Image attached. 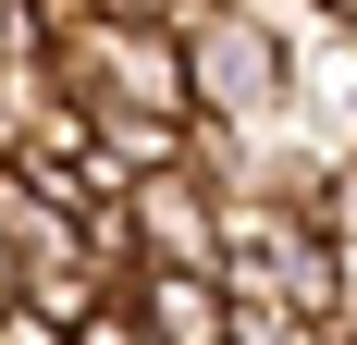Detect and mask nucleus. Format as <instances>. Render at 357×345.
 Here are the masks:
<instances>
[{
    "label": "nucleus",
    "mask_w": 357,
    "mask_h": 345,
    "mask_svg": "<svg viewBox=\"0 0 357 345\" xmlns=\"http://www.w3.org/2000/svg\"><path fill=\"white\" fill-rule=\"evenodd\" d=\"M173 37H185L197 124H296V37L284 25H259L247 0H185Z\"/></svg>",
    "instance_id": "nucleus-1"
},
{
    "label": "nucleus",
    "mask_w": 357,
    "mask_h": 345,
    "mask_svg": "<svg viewBox=\"0 0 357 345\" xmlns=\"http://www.w3.org/2000/svg\"><path fill=\"white\" fill-rule=\"evenodd\" d=\"M123 235H136V272H222V185L197 161L136 172L123 185Z\"/></svg>",
    "instance_id": "nucleus-2"
},
{
    "label": "nucleus",
    "mask_w": 357,
    "mask_h": 345,
    "mask_svg": "<svg viewBox=\"0 0 357 345\" xmlns=\"http://www.w3.org/2000/svg\"><path fill=\"white\" fill-rule=\"evenodd\" d=\"M123 309L148 345H222L234 296H222V272H123Z\"/></svg>",
    "instance_id": "nucleus-3"
},
{
    "label": "nucleus",
    "mask_w": 357,
    "mask_h": 345,
    "mask_svg": "<svg viewBox=\"0 0 357 345\" xmlns=\"http://www.w3.org/2000/svg\"><path fill=\"white\" fill-rule=\"evenodd\" d=\"M222 345H321L308 321L284 309V296H234V321H222Z\"/></svg>",
    "instance_id": "nucleus-4"
},
{
    "label": "nucleus",
    "mask_w": 357,
    "mask_h": 345,
    "mask_svg": "<svg viewBox=\"0 0 357 345\" xmlns=\"http://www.w3.org/2000/svg\"><path fill=\"white\" fill-rule=\"evenodd\" d=\"M74 345H148V333H136V309H123V296H111L99 321H74Z\"/></svg>",
    "instance_id": "nucleus-5"
},
{
    "label": "nucleus",
    "mask_w": 357,
    "mask_h": 345,
    "mask_svg": "<svg viewBox=\"0 0 357 345\" xmlns=\"http://www.w3.org/2000/svg\"><path fill=\"white\" fill-rule=\"evenodd\" d=\"M25 309V259H13V247H0V321Z\"/></svg>",
    "instance_id": "nucleus-6"
},
{
    "label": "nucleus",
    "mask_w": 357,
    "mask_h": 345,
    "mask_svg": "<svg viewBox=\"0 0 357 345\" xmlns=\"http://www.w3.org/2000/svg\"><path fill=\"white\" fill-rule=\"evenodd\" d=\"M0 161H25V111H13V99H0Z\"/></svg>",
    "instance_id": "nucleus-7"
},
{
    "label": "nucleus",
    "mask_w": 357,
    "mask_h": 345,
    "mask_svg": "<svg viewBox=\"0 0 357 345\" xmlns=\"http://www.w3.org/2000/svg\"><path fill=\"white\" fill-rule=\"evenodd\" d=\"M123 13H185V0H123Z\"/></svg>",
    "instance_id": "nucleus-8"
},
{
    "label": "nucleus",
    "mask_w": 357,
    "mask_h": 345,
    "mask_svg": "<svg viewBox=\"0 0 357 345\" xmlns=\"http://www.w3.org/2000/svg\"><path fill=\"white\" fill-rule=\"evenodd\" d=\"M308 13H357V0H308Z\"/></svg>",
    "instance_id": "nucleus-9"
},
{
    "label": "nucleus",
    "mask_w": 357,
    "mask_h": 345,
    "mask_svg": "<svg viewBox=\"0 0 357 345\" xmlns=\"http://www.w3.org/2000/svg\"><path fill=\"white\" fill-rule=\"evenodd\" d=\"M333 25H345V50H357V13H333Z\"/></svg>",
    "instance_id": "nucleus-10"
},
{
    "label": "nucleus",
    "mask_w": 357,
    "mask_h": 345,
    "mask_svg": "<svg viewBox=\"0 0 357 345\" xmlns=\"http://www.w3.org/2000/svg\"><path fill=\"white\" fill-rule=\"evenodd\" d=\"M345 345H357V333H345Z\"/></svg>",
    "instance_id": "nucleus-11"
}]
</instances>
